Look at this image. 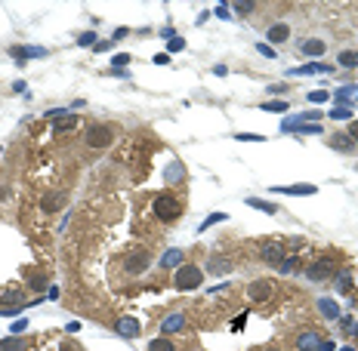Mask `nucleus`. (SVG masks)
I'll use <instances>...</instances> for the list:
<instances>
[{"mask_svg":"<svg viewBox=\"0 0 358 351\" xmlns=\"http://www.w3.org/2000/svg\"><path fill=\"white\" fill-rule=\"evenodd\" d=\"M84 142H87V148H93V151L108 148L114 142V126H108V123H90L84 130Z\"/></svg>","mask_w":358,"mask_h":351,"instance_id":"nucleus-1","label":"nucleus"},{"mask_svg":"<svg viewBox=\"0 0 358 351\" xmlns=\"http://www.w3.org/2000/svg\"><path fill=\"white\" fill-rule=\"evenodd\" d=\"M152 209H155V216L161 222H173V219L182 216V204H179V197H173V194H158L152 201Z\"/></svg>","mask_w":358,"mask_h":351,"instance_id":"nucleus-2","label":"nucleus"},{"mask_svg":"<svg viewBox=\"0 0 358 351\" xmlns=\"http://www.w3.org/2000/svg\"><path fill=\"white\" fill-rule=\"evenodd\" d=\"M173 284H176V290H198L204 284V271L198 265H179L173 274Z\"/></svg>","mask_w":358,"mask_h":351,"instance_id":"nucleus-3","label":"nucleus"},{"mask_svg":"<svg viewBox=\"0 0 358 351\" xmlns=\"http://www.w3.org/2000/svg\"><path fill=\"white\" fill-rule=\"evenodd\" d=\"M148 262H152V256H148V250H133L130 256L124 259V268L130 274H142L145 268H148Z\"/></svg>","mask_w":358,"mask_h":351,"instance_id":"nucleus-4","label":"nucleus"},{"mask_svg":"<svg viewBox=\"0 0 358 351\" xmlns=\"http://www.w3.org/2000/svg\"><path fill=\"white\" fill-rule=\"evenodd\" d=\"M260 259H262L265 265H281V262H284V243H275V240L262 243V250H260Z\"/></svg>","mask_w":358,"mask_h":351,"instance_id":"nucleus-5","label":"nucleus"},{"mask_svg":"<svg viewBox=\"0 0 358 351\" xmlns=\"http://www.w3.org/2000/svg\"><path fill=\"white\" fill-rule=\"evenodd\" d=\"M330 271H333V262L327 259V256H321V259H315V262H312V265L306 268V277H309V280H315V284H318V280H325Z\"/></svg>","mask_w":358,"mask_h":351,"instance_id":"nucleus-6","label":"nucleus"},{"mask_svg":"<svg viewBox=\"0 0 358 351\" xmlns=\"http://www.w3.org/2000/svg\"><path fill=\"white\" fill-rule=\"evenodd\" d=\"M272 290H275V287L269 284V280H257V284H250L247 292H250L253 302H269V299H272Z\"/></svg>","mask_w":358,"mask_h":351,"instance_id":"nucleus-7","label":"nucleus"},{"mask_svg":"<svg viewBox=\"0 0 358 351\" xmlns=\"http://www.w3.org/2000/svg\"><path fill=\"white\" fill-rule=\"evenodd\" d=\"M31 348V339L28 336H9V339H0V351H28Z\"/></svg>","mask_w":358,"mask_h":351,"instance_id":"nucleus-8","label":"nucleus"},{"mask_svg":"<svg viewBox=\"0 0 358 351\" xmlns=\"http://www.w3.org/2000/svg\"><path fill=\"white\" fill-rule=\"evenodd\" d=\"M265 37H269L272 43H284L287 37H291V25H287V22H275V25L265 31Z\"/></svg>","mask_w":358,"mask_h":351,"instance_id":"nucleus-9","label":"nucleus"},{"mask_svg":"<svg viewBox=\"0 0 358 351\" xmlns=\"http://www.w3.org/2000/svg\"><path fill=\"white\" fill-rule=\"evenodd\" d=\"M182 326H186V318H182V314H167V318L161 321V333L170 336V333H179Z\"/></svg>","mask_w":358,"mask_h":351,"instance_id":"nucleus-10","label":"nucleus"},{"mask_svg":"<svg viewBox=\"0 0 358 351\" xmlns=\"http://www.w3.org/2000/svg\"><path fill=\"white\" fill-rule=\"evenodd\" d=\"M296 348L299 351H318L321 348V339H318V333H299V339H296Z\"/></svg>","mask_w":358,"mask_h":351,"instance_id":"nucleus-11","label":"nucleus"},{"mask_svg":"<svg viewBox=\"0 0 358 351\" xmlns=\"http://www.w3.org/2000/svg\"><path fill=\"white\" fill-rule=\"evenodd\" d=\"M139 330H142V326L136 323L133 318H121V321H118V333H121L124 339H136V336H139Z\"/></svg>","mask_w":358,"mask_h":351,"instance_id":"nucleus-12","label":"nucleus"},{"mask_svg":"<svg viewBox=\"0 0 358 351\" xmlns=\"http://www.w3.org/2000/svg\"><path fill=\"white\" fill-rule=\"evenodd\" d=\"M65 201H68V197L62 194V191H56V194H47V197H43V213H56V209H62L65 206Z\"/></svg>","mask_w":358,"mask_h":351,"instance_id":"nucleus-13","label":"nucleus"},{"mask_svg":"<svg viewBox=\"0 0 358 351\" xmlns=\"http://www.w3.org/2000/svg\"><path fill=\"white\" fill-rule=\"evenodd\" d=\"M327 145H330L333 151H352V148H355V142L349 139V133H337V136H330V139H327Z\"/></svg>","mask_w":358,"mask_h":351,"instance_id":"nucleus-14","label":"nucleus"},{"mask_svg":"<svg viewBox=\"0 0 358 351\" xmlns=\"http://www.w3.org/2000/svg\"><path fill=\"white\" fill-rule=\"evenodd\" d=\"M299 53L309 56V58H318V56H325V43L321 40H303L299 43Z\"/></svg>","mask_w":358,"mask_h":351,"instance_id":"nucleus-15","label":"nucleus"},{"mask_svg":"<svg viewBox=\"0 0 358 351\" xmlns=\"http://www.w3.org/2000/svg\"><path fill=\"white\" fill-rule=\"evenodd\" d=\"M318 311L325 314V318H330V321H340V308H337V302L333 299H318Z\"/></svg>","mask_w":358,"mask_h":351,"instance_id":"nucleus-16","label":"nucleus"},{"mask_svg":"<svg viewBox=\"0 0 358 351\" xmlns=\"http://www.w3.org/2000/svg\"><path fill=\"white\" fill-rule=\"evenodd\" d=\"M161 265H164V268H179V265H182V250H176V247L167 250L164 259H161Z\"/></svg>","mask_w":358,"mask_h":351,"instance_id":"nucleus-17","label":"nucleus"},{"mask_svg":"<svg viewBox=\"0 0 358 351\" xmlns=\"http://www.w3.org/2000/svg\"><path fill=\"white\" fill-rule=\"evenodd\" d=\"M74 126H77V117H74V114L59 117V120H56V133H71Z\"/></svg>","mask_w":358,"mask_h":351,"instance_id":"nucleus-18","label":"nucleus"},{"mask_svg":"<svg viewBox=\"0 0 358 351\" xmlns=\"http://www.w3.org/2000/svg\"><path fill=\"white\" fill-rule=\"evenodd\" d=\"M333 287H337V292H349V287H352V271H340L337 280H333Z\"/></svg>","mask_w":358,"mask_h":351,"instance_id":"nucleus-19","label":"nucleus"},{"mask_svg":"<svg viewBox=\"0 0 358 351\" xmlns=\"http://www.w3.org/2000/svg\"><path fill=\"white\" fill-rule=\"evenodd\" d=\"M247 206L253 209H262V213H278V206L269 204V201H260V197H247Z\"/></svg>","mask_w":358,"mask_h":351,"instance_id":"nucleus-20","label":"nucleus"},{"mask_svg":"<svg viewBox=\"0 0 358 351\" xmlns=\"http://www.w3.org/2000/svg\"><path fill=\"white\" fill-rule=\"evenodd\" d=\"M164 176H167V182H179L182 176H186V170H182V163H176V160H173L170 167L164 170Z\"/></svg>","mask_w":358,"mask_h":351,"instance_id":"nucleus-21","label":"nucleus"},{"mask_svg":"<svg viewBox=\"0 0 358 351\" xmlns=\"http://www.w3.org/2000/svg\"><path fill=\"white\" fill-rule=\"evenodd\" d=\"M148 351H176V345L161 336V339H152V342H148Z\"/></svg>","mask_w":358,"mask_h":351,"instance_id":"nucleus-22","label":"nucleus"},{"mask_svg":"<svg viewBox=\"0 0 358 351\" xmlns=\"http://www.w3.org/2000/svg\"><path fill=\"white\" fill-rule=\"evenodd\" d=\"M340 68H358V53L355 50L340 53Z\"/></svg>","mask_w":358,"mask_h":351,"instance_id":"nucleus-23","label":"nucleus"},{"mask_svg":"<svg viewBox=\"0 0 358 351\" xmlns=\"http://www.w3.org/2000/svg\"><path fill=\"white\" fill-rule=\"evenodd\" d=\"M210 271H213V274H226V271H232V262H228V259H219V256H216V259H210Z\"/></svg>","mask_w":358,"mask_h":351,"instance_id":"nucleus-24","label":"nucleus"},{"mask_svg":"<svg viewBox=\"0 0 358 351\" xmlns=\"http://www.w3.org/2000/svg\"><path fill=\"white\" fill-rule=\"evenodd\" d=\"M275 191H281V194H315L312 185H291V188H275Z\"/></svg>","mask_w":358,"mask_h":351,"instance_id":"nucleus-25","label":"nucleus"},{"mask_svg":"<svg viewBox=\"0 0 358 351\" xmlns=\"http://www.w3.org/2000/svg\"><path fill=\"white\" fill-rule=\"evenodd\" d=\"M262 108H265V111H278V114H284V111H287V102H281V99H272V102H265Z\"/></svg>","mask_w":358,"mask_h":351,"instance_id":"nucleus-26","label":"nucleus"},{"mask_svg":"<svg viewBox=\"0 0 358 351\" xmlns=\"http://www.w3.org/2000/svg\"><path fill=\"white\" fill-rule=\"evenodd\" d=\"M77 43H80V46H96V43H99V40H96V31H84V34L77 37Z\"/></svg>","mask_w":358,"mask_h":351,"instance_id":"nucleus-27","label":"nucleus"},{"mask_svg":"<svg viewBox=\"0 0 358 351\" xmlns=\"http://www.w3.org/2000/svg\"><path fill=\"white\" fill-rule=\"evenodd\" d=\"M216 222H226V213H213V216H207V219L201 222V231H204V228H210V225H216Z\"/></svg>","mask_w":358,"mask_h":351,"instance_id":"nucleus-28","label":"nucleus"},{"mask_svg":"<svg viewBox=\"0 0 358 351\" xmlns=\"http://www.w3.org/2000/svg\"><path fill=\"white\" fill-rule=\"evenodd\" d=\"M340 323H343V330L349 333V336H355V333H358V323H355V318H340Z\"/></svg>","mask_w":358,"mask_h":351,"instance_id":"nucleus-29","label":"nucleus"},{"mask_svg":"<svg viewBox=\"0 0 358 351\" xmlns=\"http://www.w3.org/2000/svg\"><path fill=\"white\" fill-rule=\"evenodd\" d=\"M232 6L238 9V13H250V9H253V3H250V0H235Z\"/></svg>","mask_w":358,"mask_h":351,"instance_id":"nucleus-30","label":"nucleus"},{"mask_svg":"<svg viewBox=\"0 0 358 351\" xmlns=\"http://www.w3.org/2000/svg\"><path fill=\"white\" fill-rule=\"evenodd\" d=\"M278 268H281V271H284V274H291V271H293V268H296V256H293V259H284V262H281Z\"/></svg>","mask_w":358,"mask_h":351,"instance_id":"nucleus-31","label":"nucleus"},{"mask_svg":"<svg viewBox=\"0 0 358 351\" xmlns=\"http://www.w3.org/2000/svg\"><path fill=\"white\" fill-rule=\"evenodd\" d=\"M179 50H186V40H182V37H173L170 40V53H179Z\"/></svg>","mask_w":358,"mask_h":351,"instance_id":"nucleus-32","label":"nucleus"},{"mask_svg":"<svg viewBox=\"0 0 358 351\" xmlns=\"http://www.w3.org/2000/svg\"><path fill=\"white\" fill-rule=\"evenodd\" d=\"M111 62H114V68H118V71H121V65H127V62H130V56H127V53H118V56L111 58Z\"/></svg>","mask_w":358,"mask_h":351,"instance_id":"nucleus-33","label":"nucleus"},{"mask_svg":"<svg viewBox=\"0 0 358 351\" xmlns=\"http://www.w3.org/2000/svg\"><path fill=\"white\" fill-rule=\"evenodd\" d=\"M25 326H28V321H16L9 330H13V336H22V333H25Z\"/></svg>","mask_w":358,"mask_h":351,"instance_id":"nucleus-34","label":"nucleus"},{"mask_svg":"<svg viewBox=\"0 0 358 351\" xmlns=\"http://www.w3.org/2000/svg\"><path fill=\"white\" fill-rule=\"evenodd\" d=\"M349 114H352L349 108H333V111H330V117H337V120H346Z\"/></svg>","mask_w":358,"mask_h":351,"instance_id":"nucleus-35","label":"nucleus"},{"mask_svg":"<svg viewBox=\"0 0 358 351\" xmlns=\"http://www.w3.org/2000/svg\"><path fill=\"white\" fill-rule=\"evenodd\" d=\"M309 102H327V92L318 89V92H309Z\"/></svg>","mask_w":358,"mask_h":351,"instance_id":"nucleus-36","label":"nucleus"},{"mask_svg":"<svg viewBox=\"0 0 358 351\" xmlns=\"http://www.w3.org/2000/svg\"><path fill=\"white\" fill-rule=\"evenodd\" d=\"M241 142H262V136H250V133H238Z\"/></svg>","mask_w":358,"mask_h":351,"instance_id":"nucleus-37","label":"nucleus"},{"mask_svg":"<svg viewBox=\"0 0 358 351\" xmlns=\"http://www.w3.org/2000/svg\"><path fill=\"white\" fill-rule=\"evenodd\" d=\"M346 133H349V139H352V142H358V120H352V123H349V130H346Z\"/></svg>","mask_w":358,"mask_h":351,"instance_id":"nucleus-38","label":"nucleus"},{"mask_svg":"<svg viewBox=\"0 0 358 351\" xmlns=\"http://www.w3.org/2000/svg\"><path fill=\"white\" fill-rule=\"evenodd\" d=\"M257 50H260V53H262L265 58H272V56H275V50H272V46H269V43H260V46H257Z\"/></svg>","mask_w":358,"mask_h":351,"instance_id":"nucleus-39","label":"nucleus"},{"mask_svg":"<svg viewBox=\"0 0 358 351\" xmlns=\"http://www.w3.org/2000/svg\"><path fill=\"white\" fill-rule=\"evenodd\" d=\"M155 62H158V65H167V62H170V56H167V53H161V56H155Z\"/></svg>","mask_w":358,"mask_h":351,"instance_id":"nucleus-40","label":"nucleus"},{"mask_svg":"<svg viewBox=\"0 0 358 351\" xmlns=\"http://www.w3.org/2000/svg\"><path fill=\"white\" fill-rule=\"evenodd\" d=\"M31 287H34V290H43L47 284H43V277H34V280H31Z\"/></svg>","mask_w":358,"mask_h":351,"instance_id":"nucleus-41","label":"nucleus"},{"mask_svg":"<svg viewBox=\"0 0 358 351\" xmlns=\"http://www.w3.org/2000/svg\"><path fill=\"white\" fill-rule=\"evenodd\" d=\"M62 351H80V348H77V345H71V342H65V345H62Z\"/></svg>","mask_w":358,"mask_h":351,"instance_id":"nucleus-42","label":"nucleus"}]
</instances>
